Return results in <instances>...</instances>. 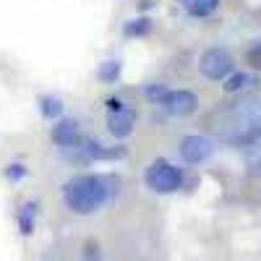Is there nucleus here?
<instances>
[{
  "instance_id": "obj_1",
  "label": "nucleus",
  "mask_w": 261,
  "mask_h": 261,
  "mask_svg": "<svg viewBox=\"0 0 261 261\" xmlns=\"http://www.w3.org/2000/svg\"><path fill=\"white\" fill-rule=\"evenodd\" d=\"M115 175H99V172H81L63 186V204L73 214H97L105 204H110L118 193Z\"/></svg>"
},
{
  "instance_id": "obj_2",
  "label": "nucleus",
  "mask_w": 261,
  "mask_h": 261,
  "mask_svg": "<svg viewBox=\"0 0 261 261\" xmlns=\"http://www.w3.org/2000/svg\"><path fill=\"white\" fill-rule=\"evenodd\" d=\"M183 167H178L175 162H170L165 157L154 160V162H149L146 170H144V183L149 191H154L160 196H167V193H175L183 188Z\"/></svg>"
},
{
  "instance_id": "obj_3",
  "label": "nucleus",
  "mask_w": 261,
  "mask_h": 261,
  "mask_svg": "<svg viewBox=\"0 0 261 261\" xmlns=\"http://www.w3.org/2000/svg\"><path fill=\"white\" fill-rule=\"evenodd\" d=\"M105 113H107V130L115 139H128L136 128V107H130L120 97H110L105 102Z\"/></svg>"
},
{
  "instance_id": "obj_4",
  "label": "nucleus",
  "mask_w": 261,
  "mask_h": 261,
  "mask_svg": "<svg viewBox=\"0 0 261 261\" xmlns=\"http://www.w3.org/2000/svg\"><path fill=\"white\" fill-rule=\"evenodd\" d=\"M199 71L209 81H225L235 71V60L225 47H209L199 58Z\"/></svg>"
},
{
  "instance_id": "obj_5",
  "label": "nucleus",
  "mask_w": 261,
  "mask_h": 261,
  "mask_svg": "<svg viewBox=\"0 0 261 261\" xmlns=\"http://www.w3.org/2000/svg\"><path fill=\"white\" fill-rule=\"evenodd\" d=\"M157 105L172 118H188L199 110V94L191 89H165Z\"/></svg>"
},
{
  "instance_id": "obj_6",
  "label": "nucleus",
  "mask_w": 261,
  "mask_h": 261,
  "mask_svg": "<svg viewBox=\"0 0 261 261\" xmlns=\"http://www.w3.org/2000/svg\"><path fill=\"white\" fill-rule=\"evenodd\" d=\"M178 151H180L186 165H204L214 154V141L209 136H201V134H191V136L180 139Z\"/></svg>"
},
{
  "instance_id": "obj_7",
  "label": "nucleus",
  "mask_w": 261,
  "mask_h": 261,
  "mask_svg": "<svg viewBox=\"0 0 261 261\" xmlns=\"http://www.w3.org/2000/svg\"><path fill=\"white\" fill-rule=\"evenodd\" d=\"M50 139L55 141V146H60V149H65V151H71V149H81V130H79V123L73 120V118H60L55 125H53V130H50Z\"/></svg>"
},
{
  "instance_id": "obj_8",
  "label": "nucleus",
  "mask_w": 261,
  "mask_h": 261,
  "mask_svg": "<svg viewBox=\"0 0 261 261\" xmlns=\"http://www.w3.org/2000/svg\"><path fill=\"white\" fill-rule=\"evenodd\" d=\"M81 151L86 160H99V162H113V160H123L125 149L123 146H105L97 139H84L81 141Z\"/></svg>"
},
{
  "instance_id": "obj_9",
  "label": "nucleus",
  "mask_w": 261,
  "mask_h": 261,
  "mask_svg": "<svg viewBox=\"0 0 261 261\" xmlns=\"http://www.w3.org/2000/svg\"><path fill=\"white\" fill-rule=\"evenodd\" d=\"M258 84V79L253 76V73H243V71H232L225 81H222V89L227 92V94H241V92H246V89H251V86H256Z\"/></svg>"
},
{
  "instance_id": "obj_10",
  "label": "nucleus",
  "mask_w": 261,
  "mask_h": 261,
  "mask_svg": "<svg viewBox=\"0 0 261 261\" xmlns=\"http://www.w3.org/2000/svg\"><path fill=\"white\" fill-rule=\"evenodd\" d=\"M183 6H186L188 16H193V18H209L220 8V0H183Z\"/></svg>"
},
{
  "instance_id": "obj_11",
  "label": "nucleus",
  "mask_w": 261,
  "mask_h": 261,
  "mask_svg": "<svg viewBox=\"0 0 261 261\" xmlns=\"http://www.w3.org/2000/svg\"><path fill=\"white\" fill-rule=\"evenodd\" d=\"M37 225V201H27L18 212V230L21 235H32Z\"/></svg>"
},
{
  "instance_id": "obj_12",
  "label": "nucleus",
  "mask_w": 261,
  "mask_h": 261,
  "mask_svg": "<svg viewBox=\"0 0 261 261\" xmlns=\"http://www.w3.org/2000/svg\"><path fill=\"white\" fill-rule=\"evenodd\" d=\"M243 151H246V162H248L251 172L261 175V134H256V136L243 146Z\"/></svg>"
},
{
  "instance_id": "obj_13",
  "label": "nucleus",
  "mask_w": 261,
  "mask_h": 261,
  "mask_svg": "<svg viewBox=\"0 0 261 261\" xmlns=\"http://www.w3.org/2000/svg\"><path fill=\"white\" fill-rule=\"evenodd\" d=\"M151 18H146V16H141V18H130L128 24L123 27V34L125 37H130V39H136V37H146L149 32H151Z\"/></svg>"
},
{
  "instance_id": "obj_14",
  "label": "nucleus",
  "mask_w": 261,
  "mask_h": 261,
  "mask_svg": "<svg viewBox=\"0 0 261 261\" xmlns=\"http://www.w3.org/2000/svg\"><path fill=\"white\" fill-rule=\"evenodd\" d=\"M97 79L102 84H115L120 79V60H105L97 71Z\"/></svg>"
},
{
  "instance_id": "obj_15",
  "label": "nucleus",
  "mask_w": 261,
  "mask_h": 261,
  "mask_svg": "<svg viewBox=\"0 0 261 261\" xmlns=\"http://www.w3.org/2000/svg\"><path fill=\"white\" fill-rule=\"evenodd\" d=\"M39 113L45 115V118H60V115H63V102H60V97H53V94L42 97V99H39Z\"/></svg>"
},
{
  "instance_id": "obj_16",
  "label": "nucleus",
  "mask_w": 261,
  "mask_h": 261,
  "mask_svg": "<svg viewBox=\"0 0 261 261\" xmlns=\"http://www.w3.org/2000/svg\"><path fill=\"white\" fill-rule=\"evenodd\" d=\"M81 261H105V256H102V251H99V246H97L94 241L84 243V248H81Z\"/></svg>"
},
{
  "instance_id": "obj_17",
  "label": "nucleus",
  "mask_w": 261,
  "mask_h": 261,
  "mask_svg": "<svg viewBox=\"0 0 261 261\" xmlns=\"http://www.w3.org/2000/svg\"><path fill=\"white\" fill-rule=\"evenodd\" d=\"M6 178L11 183H18V180H24L27 178V165H21V162H13L6 167Z\"/></svg>"
},
{
  "instance_id": "obj_18",
  "label": "nucleus",
  "mask_w": 261,
  "mask_h": 261,
  "mask_svg": "<svg viewBox=\"0 0 261 261\" xmlns=\"http://www.w3.org/2000/svg\"><path fill=\"white\" fill-rule=\"evenodd\" d=\"M248 60H251V65L261 68V39L251 45V50H248Z\"/></svg>"
}]
</instances>
